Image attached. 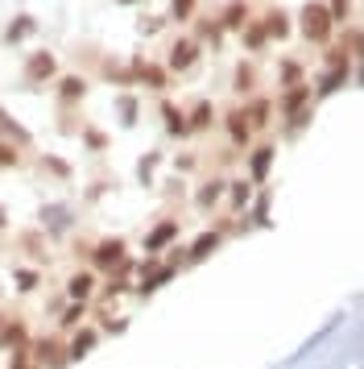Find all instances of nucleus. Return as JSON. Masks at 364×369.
I'll use <instances>...</instances> for the list:
<instances>
[{
	"mask_svg": "<svg viewBox=\"0 0 364 369\" xmlns=\"http://www.w3.org/2000/svg\"><path fill=\"white\" fill-rule=\"evenodd\" d=\"M248 88H253V71L240 62V67H236V92H248Z\"/></svg>",
	"mask_w": 364,
	"mask_h": 369,
	"instance_id": "nucleus-30",
	"label": "nucleus"
},
{
	"mask_svg": "<svg viewBox=\"0 0 364 369\" xmlns=\"http://www.w3.org/2000/svg\"><path fill=\"white\" fill-rule=\"evenodd\" d=\"M0 125H4V133H8V137H17V141H29V133H25V129H21L17 121H8L4 112H0Z\"/></svg>",
	"mask_w": 364,
	"mask_h": 369,
	"instance_id": "nucleus-28",
	"label": "nucleus"
},
{
	"mask_svg": "<svg viewBox=\"0 0 364 369\" xmlns=\"http://www.w3.org/2000/svg\"><path fill=\"white\" fill-rule=\"evenodd\" d=\"M195 58H199V46H195L190 38H178V42L170 46V71H190Z\"/></svg>",
	"mask_w": 364,
	"mask_h": 369,
	"instance_id": "nucleus-3",
	"label": "nucleus"
},
{
	"mask_svg": "<svg viewBox=\"0 0 364 369\" xmlns=\"http://www.w3.org/2000/svg\"><path fill=\"white\" fill-rule=\"evenodd\" d=\"M170 13H174V21H186V17L195 13V0H174V4H170Z\"/></svg>",
	"mask_w": 364,
	"mask_h": 369,
	"instance_id": "nucleus-29",
	"label": "nucleus"
},
{
	"mask_svg": "<svg viewBox=\"0 0 364 369\" xmlns=\"http://www.w3.org/2000/svg\"><path fill=\"white\" fill-rule=\"evenodd\" d=\"M0 232H4V208H0Z\"/></svg>",
	"mask_w": 364,
	"mask_h": 369,
	"instance_id": "nucleus-38",
	"label": "nucleus"
},
{
	"mask_svg": "<svg viewBox=\"0 0 364 369\" xmlns=\"http://www.w3.org/2000/svg\"><path fill=\"white\" fill-rule=\"evenodd\" d=\"M331 25H335V21L327 17L323 4H307V8H302V34H307L311 42H327V38H331Z\"/></svg>",
	"mask_w": 364,
	"mask_h": 369,
	"instance_id": "nucleus-1",
	"label": "nucleus"
},
{
	"mask_svg": "<svg viewBox=\"0 0 364 369\" xmlns=\"http://www.w3.org/2000/svg\"><path fill=\"white\" fill-rule=\"evenodd\" d=\"M91 286H95V278H91L88 270H79V274H75L71 282H66V295H71L75 303H83V299L91 295Z\"/></svg>",
	"mask_w": 364,
	"mask_h": 369,
	"instance_id": "nucleus-9",
	"label": "nucleus"
},
{
	"mask_svg": "<svg viewBox=\"0 0 364 369\" xmlns=\"http://www.w3.org/2000/svg\"><path fill=\"white\" fill-rule=\"evenodd\" d=\"M0 323H4V320H0Z\"/></svg>",
	"mask_w": 364,
	"mask_h": 369,
	"instance_id": "nucleus-40",
	"label": "nucleus"
},
{
	"mask_svg": "<svg viewBox=\"0 0 364 369\" xmlns=\"http://www.w3.org/2000/svg\"><path fill=\"white\" fill-rule=\"evenodd\" d=\"M58 353H62V349H58V344H50V340H42V344H38V361H42V365H54V369L66 365Z\"/></svg>",
	"mask_w": 364,
	"mask_h": 369,
	"instance_id": "nucleus-21",
	"label": "nucleus"
},
{
	"mask_svg": "<svg viewBox=\"0 0 364 369\" xmlns=\"http://www.w3.org/2000/svg\"><path fill=\"white\" fill-rule=\"evenodd\" d=\"M261 29H265V38H290V17H286V13H277V8H273L270 17H265V21H261Z\"/></svg>",
	"mask_w": 364,
	"mask_h": 369,
	"instance_id": "nucleus-8",
	"label": "nucleus"
},
{
	"mask_svg": "<svg viewBox=\"0 0 364 369\" xmlns=\"http://www.w3.org/2000/svg\"><path fill=\"white\" fill-rule=\"evenodd\" d=\"M95 340H99V332H95V328L79 332V336L71 340V353H66V361H79V357H88L91 349H95Z\"/></svg>",
	"mask_w": 364,
	"mask_h": 369,
	"instance_id": "nucleus-7",
	"label": "nucleus"
},
{
	"mask_svg": "<svg viewBox=\"0 0 364 369\" xmlns=\"http://www.w3.org/2000/svg\"><path fill=\"white\" fill-rule=\"evenodd\" d=\"M244 46H248V50L265 46V29H261V25H253V29H244Z\"/></svg>",
	"mask_w": 364,
	"mask_h": 369,
	"instance_id": "nucleus-27",
	"label": "nucleus"
},
{
	"mask_svg": "<svg viewBox=\"0 0 364 369\" xmlns=\"http://www.w3.org/2000/svg\"><path fill=\"white\" fill-rule=\"evenodd\" d=\"M17 162H21V154H17L13 145H4V141H0V170H8V166H17Z\"/></svg>",
	"mask_w": 364,
	"mask_h": 369,
	"instance_id": "nucleus-26",
	"label": "nucleus"
},
{
	"mask_svg": "<svg viewBox=\"0 0 364 369\" xmlns=\"http://www.w3.org/2000/svg\"><path fill=\"white\" fill-rule=\"evenodd\" d=\"M327 17H331V21H348V0H331Z\"/></svg>",
	"mask_w": 364,
	"mask_h": 369,
	"instance_id": "nucleus-32",
	"label": "nucleus"
},
{
	"mask_svg": "<svg viewBox=\"0 0 364 369\" xmlns=\"http://www.w3.org/2000/svg\"><path fill=\"white\" fill-rule=\"evenodd\" d=\"M141 71V79L149 83V88H166V71L162 67H136Z\"/></svg>",
	"mask_w": 364,
	"mask_h": 369,
	"instance_id": "nucleus-24",
	"label": "nucleus"
},
{
	"mask_svg": "<svg viewBox=\"0 0 364 369\" xmlns=\"http://www.w3.org/2000/svg\"><path fill=\"white\" fill-rule=\"evenodd\" d=\"M224 187H227V183H220V179H211V183H203V191L195 195V203H199V208H211V203H216V199L224 195Z\"/></svg>",
	"mask_w": 364,
	"mask_h": 369,
	"instance_id": "nucleus-17",
	"label": "nucleus"
},
{
	"mask_svg": "<svg viewBox=\"0 0 364 369\" xmlns=\"http://www.w3.org/2000/svg\"><path fill=\"white\" fill-rule=\"evenodd\" d=\"M42 166H46V170H54V175H62V179L71 175V166H66V162H58V158H42Z\"/></svg>",
	"mask_w": 364,
	"mask_h": 369,
	"instance_id": "nucleus-34",
	"label": "nucleus"
},
{
	"mask_svg": "<svg viewBox=\"0 0 364 369\" xmlns=\"http://www.w3.org/2000/svg\"><path fill=\"white\" fill-rule=\"evenodd\" d=\"M227 133H232V141H240V145L248 141V125H244V112H232V116H227Z\"/></svg>",
	"mask_w": 364,
	"mask_h": 369,
	"instance_id": "nucleus-22",
	"label": "nucleus"
},
{
	"mask_svg": "<svg viewBox=\"0 0 364 369\" xmlns=\"http://www.w3.org/2000/svg\"><path fill=\"white\" fill-rule=\"evenodd\" d=\"M211 249H220V232H203V236L190 245V257H195V262H203Z\"/></svg>",
	"mask_w": 364,
	"mask_h": 369,
	"instance_id": "nucleus-13",
	"label": "nucleus"
},
{
	"mask_svg": "<svg viewBox=\"0 0 364 369\" xmlns=\"http://www.w3.org/2000/svg\"><path fill=\"white\" fill-rule=\"evenodd\" d=\"M311 100V88H302V83H294L290 92H286V100H281V108L286 112H302V104Z\"/></svg>",
	"mask_w": 364,
	"mask_h": 369,
	"instance_id": "nucleus-14",
	"label": "nucleus"
},
{
	"mask_svg": "<svg viewBox=\"0 0 364 369\" xmlns=\"http://www.w3.org/2000/svg\"><path fill=\"white\" fill-rule=\"evenodd\" d=\"M162 116H166V129L174 133V137H186L190 129H186V121H182V112L174 108V104H162Z\"/></svg>",
	"mask_w": 364,
	"mask_h": 369,
	"instance_id": "nucleus-15",
	"label": "nucleus"
},
{
	"mask_svg": "<svg viewBox=\"0 0 364 369\" xmlns=\"http://www.w3.org/2000/svg\"><path fill=\"white\" fill-rule=\"evenodd\" d=\"M174 236H178V220H162L158 229L145 236V249H149V253H158V249H162L166 241H174Z\"/></svg>",
	"mask_w": 364,
	"mask_h": 369,
	"instance_id": "nucleus-5",
	"label": "nucleus"
},
{
	"mask_svg": "<svg viewBox=\"0 0 364 369\" xmlns=\"http://www.w3.org/2000/svg\"><path fill=\"white\" fill-rule=\"evenodd\" d=\"M244 125H248V129H265V125H270V104H265V100H253V108L244 112Z\"/></svg>",
	"mask_w": 364,
	"mask_h": 369,
	"instance_id": "nucleus-12",
	"label": "nucleus"
},
{
	"mask_svg": "<svg viewBox=\"0 0 364 369\" xmlns=\"http://www.w3.org/2000/svg\"><path fill=\"white\" fill-rule=\"evenodd\" d=\"M273 145H261V149H253V166H248V175H253V183H261L265 175H270V166H273Z\"/></svg>",
	"mask_w": 364,
	"mask_h": 369,
	"instance_id": "nucleus-6",
	"label": "nucleus"
},
{
	"mask_svg": "<svg viewBox=\"0 0 364 369\" xmlns=\"http://www.w3.org/2000/svg\"><path fill=\"white\" fill-rule=\"evenodd\" d=\"M95 266H99V270L125 266V241H104V245L95 249Z\"/></svg>",
	"mask_w": 364,
	"mask_h": 369,
	"instance_id": "nucleus-4",
	"label": "nucleus"
},
{
	"mask_svg": "<svg viewBox=\"0 0 364 369\" xmlns=\"http://www.w3.org/2000/svg\"><path fill=\"white\" fill-rule=\"evenodd\" d=\"M58 71V62H54V54L50 50H38V54H29V62H25V79L29 83H42Z\"/></svg>",
	"mask_w": 364,
	"mask_h": 369,
	"instance_id": "nucleus-2",
	"label": "nucleus"
},
{
	"mask_svg": "<svg viewBox=\"0 0 364 369\" xmlns=\"http://www.w3.org/2000/svg\"><path fill=\"white\" fill-rule=\"evenodd\" d=\"M34 29H38V21H34V17H17V21L8 25V34H4V42H8V46H17V42H21V38H29Z\"/></svg>",
	"mask_w": 364,
	"mask_h": 369,
	"instance_id": "nucleus-11",
	"label": "nucleus"
},
{
	"mask_svg": "<svg viewBox=\"0 0 364 369\" xmlns=\"http://www.w3.org/2000/svg\"><path fill=\"white\" fill-rule=\"evenodd\" d=\"M248 195H253V187H248V179L232 183V208H244V203H248Z\"/></svg>",
	"mask_w": 364,
	"mask_h": 369,
	"instance_id": "nucleus-25",
	"label": "nucleus"
},
{
	"mask_svg": "<svg viewBox=\"0 0 364 369\" xmlns=\"http://www.w3.org/2000/svg\"><path fill=\"white\" fill-rule=\"evenodd\" d=\"M211 125V104L203 100V104H195V112H190V125L186 129H207Z\"/></svg>",
	"mask_w": 364,
	"mask_h": 369,
	"instance_id": "nucleus-23",
	"label": "nucleus"
},
{
	"mask_svg": "<svg viewBox=\"0 0 364 369\" xmlns=\"http://www.w3.org/2000/svg\"><path fill=\"white\" fill-rule=\"evenodd\" d=\"M153 166H158V154H149V158H141V166H136V175L149 183V175H153Z\"/></svg>",
	"mask_w": 364,
	"mask_h": 369,
	"instance_id": "nucleus-33",
	"label": "nucleus"
},
{
	"mask_svg": "<svg viewBox=\"0 0 364 369\" xmlns=\"http://www.w3.org/2000/svg\"><path fill=\"white\" fill-rule=\"evenodd\" d=\"M42 220H46L54 232H62L66 224H71V212H66V208H42Z\"/></svg>",
	"mask_w": 364,
	"mask_h": 369,
	"instance_id": "nucleus-18",
	"label": "nucleus"
},
{
	"mask_svg": "<svg viewBox=\"0 0 364 369\" xmlns=\"http://www.w3.org/2000/svg\"><path fill=\"white\" fill-rule=\"evenodd\" d=\"M158 29H162V17H145L141 21V34H158Z\"/></svg>",
	"mask_w": 364,
	"mask_h": 369,
	"instance_id": "nucleus-36",
	"label": "nucleus"
},
{
	"mask_svg": "<svg viewBox=\"0 0 364 369\" xmlns=\"http://www.w3.org/2000/svg\"><path fill=\"white\" fill-rule=\"evenodd\" d=\"M8 369H34L29 365V349H17V353H13V365Z\"/></svg>",
	"mask_w": 364,
	"mask_h": 369,
	"instance_id": "nucleus-35",
	"label": "nucleus"
},
{
	"mask_svg": "<svg viewBox=\"0 0 364 369\" xmlns=\"http://www.w3.org/2000/svg\"><path fill=\"white\" fill-rule=\"evenodd\" d=\"M58 92H62V100H83V95H88V83H83L79 75H66V79L58 83Z\"/></svg>",
	"mask_w": 364,
	"mask_h": 369,
	"instance_id": "nucleus-16",
	"label": "nucleus"
},
{
	"mask_svg": "<svg viewBox=\"0 0 364 369\" xmlns=\"http://www.w3.org/2000/svg\"><path fill=\"white\" fill-rule=\"evenodd\" d=\"M244 17H248V8H244L240 0H232V4L224 8V25H227V29H240V25H244Z\"/></svg>",
	"mask_w": 364,
	"mask_h": 369,
	"instance_id": "nucleus-19",
	"label": "nucleus"
},
{
	"mask_svg": "<svg viewBox=\"0 0 364 369\" xmlns=\"http://www.w3.org/2000/svg\"><path fill=\"white\" fill-rule=\"evenodd\" d=\"M17 290H34V286H38V274H34V270H17Z\"/></svg>",
	"mask_w": 364,
	"mask_h": 369,
	"instance_id": "nucleus-31",
	"label": "nucleus"
},
{
	"mask_svg": "<svg viewBox=\"0 0 364 369\" xmlns=\"http://www.w3.org/2000/svg\"><path fill=\"white\" fill-rule=\"evenodd\" d=\"M116 4H141V0H116Z\"/></svg>",
	"mask_w": 364,
	"mask_h": 369,
	"instance_id": "nucleus-39",
	"label": "nucleus"
},
{
	"mask_svg": "<svg viewBox=\"0 0 364 369\" xmlns=\"http://www.w3.org/2000/svg\"><path fill=\"white\" fill-rule=\"evenodd\" d=\"M348 83V67H331L323 79H318V95H331V92H340Z\"/></svg>",
	"mask_w": 364,
	"mask_h": 369,
	"instance_id": "nucleus-10",
	"label": "nucleus"
},
{
	"mask_svg": "<svg viewBox=\"0 0 364 369\" xmlns=\"http://www.w3.org/2000/svg\"><path fill=\"white\" fill-rule=\"evenodd\" d=\"M79 316H83V303H71V311H66V328H71V323H79Z\"/></svg>",
	"mask_w": 364,
	"mask_h": 369,
	"instance_id": "nucleus-37",
	"label": "nucleus"
},
{
	"mask_svg": "<svg viewBox=\"0 0 364 369\" xmlns=\"http://www.w3.org/2000/svg\"><path fill=\"white\" fill-rule=\"evenodd\" d=\"M116 108H120V125H125V129H133V125H136V100H133V95H120V100H116Z\"/></svg>",
	"mask_w": 364,
	"mask_h": 369,
	"instance_id": "nucleus-20",
	"label": "nucleus"
}]
</instances>
